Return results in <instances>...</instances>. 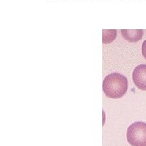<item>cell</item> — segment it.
Returning <instances> with one entry per match:
<instances>
[{"instance_id":"obj_1","label":"cell","mask_w":146,"mask_h":146,"mask_svg":"<svg viewBox=\"0 0 146 146\" xmlns=\"http://www.w3.org/2000/svg\"><path fill=\"white\" fill-rule=\"evenodd\" d=\"M127 79L120 73L114 72L105 77L102 83V90L105 95L111 99L123 98L127 91Z\"/></svg>"},{"instance_id":"obj_2","label":"cell","mask_w":146,"mask_h":146,"mask_svg":"<svg viewBox=\"0 0 146 146\" xmlns=\"http://www.w3.org/2000/svg\"><path fill=\"white\" fill-rule=\"evenodd\" d=\"M127 139L131 146H146V123L136 122L129 126Z\"/></svg>"},{"instance_id":"obj_3","label":"cell","mask_w":146,"mask_h":146,"mask_svg":"<svg viewBox=\"0 0 146 146\" xmlns=\"http://www.w3.org/2000/svg\"><path fill=\"white\" fill-rule=\"evenodd\" d=\"M132 80L137 89L146 91V64H141L134 69Z\"/></svg>"},{"instance_id":"obj_4","label":"cell","mask_w":146,"mask_h":146,"mask_svg":"<svg viewBox=\"0 0 146 146\" xmlns=\"http://www.w3.org/2000/svg\"><path fill=\"white\" fill-rule=\"evenodd\" d=\"M121 33L126 41L129 42H136L142 39L144 31L141 29H122Z\"/></svg>"},{"instance_id":"obj_5","label":"cell","mask_w":146,"mask_h":146,"mask_svg":"<svg viewBox=\"0 0 146 146\" xmlns=\"http://www.w3.org/2000/svg\"><path fill=\"white\" fill-rule=\"evenodd\" d=\"M102 43L108 44L114 42L117 36V32L115 29L112 30H103L102 31Z\"/></svg>"},{"instance_id":"obj_6","label":"cell","mask_w":146,"mask_h":146,"mask_svg":"<svg viewBox=\"0 0 146 146\" xmlns=\"http://www.w3.org/2000/svg\"><path fill=\"white\" fill-rule=\"evenodd\" d=\"M142 54H143V57L146 59V40L144 41L142 44Z\"/></svg>"}]
</instances>
